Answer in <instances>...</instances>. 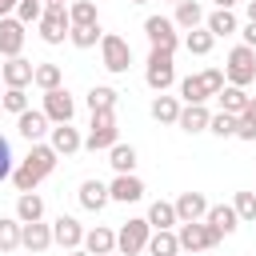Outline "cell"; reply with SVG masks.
Segmentation results:
<instances>
[{"label": "cell", "mask_w": 256, "mask_h": 256, "mask_svg": "<svg viewBox=\"0 0 256 256\" xmlns=\"http://www.w3.org/2000/svg\"><path fill=\"white\" fill-rule=\"evenodd\" d=\"M56 160H60V156H56V148H52V144H44V140H36V144L28 148V156L12 168V176H8V180L16 184V192H36V188H40V180H48V176H52Z\"/></svg>", "instance_id": "1"}, {"label": "cell", "mask_w": 256, "mask_h": 256, "mask_svg": "<svg viewBox=\"0 0 256 256\" xmlns=\"http://www.w3.org/2000/svg\"><path fill=\"white\" fill-rule=\"evenodd\" d=\"M176 240H180V252H208L216 248L224 236L216 228H208L204 220H180L176 224Z\"/></svg>", "instance_id": "2"}, {"label": "cell", "mask_w": 256, "mask_h": 256, "mask_svg": "<svg viewBox=\"0 0 256 256\" xmlns=\"http://www.w3.org/2000/svg\"><path fill=\"white\" fill-rule=\"evenodd\" d=\"M144 84H148L152 92H168V88L176 84V64H172V52H168V48H152V52H148Z\"/></svg>", "instance_id": "3"}, {"label": "cell", "mask_w": 256, "mask_h": 256, "mask_svg": "<svg viewBox=\"0 0 256 256\" xmlns=\"http://www.w3.org/2000/svg\"><path fill=\"white\" fill-rule=\"evenodd\" d=\"M256 80V48L248 44H236L228 52V64H224V84H236V88H248Z\"/></svg>", "instance_id": "4"}, {"label": "cell", "mask_w": 256, "mask_h": 256, "mask_svg": "<svg viewBox=\"0 0 256 256\" xmlns=\"http://www.w3.org/2000/svg\"><path fill=\"white\" fill-rule=\"evenodd\" d=\"M116 140H120L116 112H92V124H88V132H84V148H88V152H108Z\"/></svg>", "instance_id": "5"}, {"label": "cell", "mask_w": 256, "mask_h": 256, "mask_svg": "<svg viewBox=\"0 0 256 256\" xmlns=\"http://www.w3.org/2000/svg\"><path fill=\"white\" fill-rule=\"evenodd\" d=\"M100 60H104V68H108L112 76H124V72L132 68V48H128V40L116 36V32H104V36H100Z\"/></svg>", "instance_id": "6"}, {"label": "cell", "mask_w": 256, "mask_h": 256, "mask_svg": "<svg viewBox=\"0 0 256 256\" xmlns=\"http://www.w3.org/2000/svg\"><path fill=\"white\" fill-rule=\"evenodd\" d=\"M40 40L44 44H64L68 40V28H72V20H68V4H44V16H40Z\"/></svg>", "instance_id": "7"}, {"label": "cell", "mask_w": 256, "mask_h": 256, "mask_svg": "<svg viewBox=\"0 0 256 256\" xmlns=\"http://www.w3.org/2000/svg\"><path fill=\"white\" fill-rule=\"evenodd\" d=\"M148 236H152V224H148L144 216H136V220H128V224L116 232V252H120V256H136V252H144Z\"/></svg>", "instance_id": "8"}, {"label": "cell", "mask_w": 256, "mask_h": 256, "mask_svg": "<svg viewBox=\"0 0 256 256\" xmlns=\"http://www.w3.org/2000/svg\"><path fill=\"white\" fill-rule=\"evenodd\" d=\"M52 124H68L72 116H76V100H72V92L60 84V88H48L44 92V108H40Z\"/></svg>", "instance_id": "9"}, {"label": "cell", "mask_w": 256, "mask_h": 256, "mask_svg": "<svg viewBox=\"0 0 256 256\" xmlns=\"http://www.w3.org/2000/svg\"><path fill=\"white\" fill-rule=\"evenodd\" d=\"M144 36H148L152 48H168V52H176V44H180V32H176V24L168 16H148L144 20Z\"/></svg>", "instance_id": "10"}, {"label": "cell", "mask_w": 256, "mask_h": 256, "mask_svg": "<svg viewBox=\"0 0 256 256\" xmlns=\"http://www.w3.org/2000/svg\"><path fill=\"white\" fill-rule=\"evenodd\" d=\"M48 144L56 148V156H76V152L84 148V136H80V128H72V120H68V124H52V128H48Z\"/></svg>", "instance_id": "11"}, {"label": "cell", "mask_w": 256, "mask_h": 256, "mask_svg": "<svg viewBox=\"0 0 256 256\" xmlns=\"http://www.w3.org/2000/svg\"><path fill=\"white\" fill-rule=\"evenodd\" d=\"M108 196H112L116 204H136V200H144V180H140L136 172H120V176H112Z\"/></svg>", "instance_id": "12"}, {"label": "cell", "mask_w": 256, "mask_h": 256, "mask_svg": "<svg viewBox=\"0 0 256 256\" xmlns=\"http://www.w3.org/2000/svg\"><path fill=\"white\" fill-rule=\"evenodd\" d=\"M32 72H36V64L24 60V56H8V60L0 64V80H4V88H28V84H32Z\"/></svg>", "instance_id": "13"}, {"label": "cell", "mask_w": 256, "mask_h": 256, "mask_svg": "<svg viewBox=\"0 0 256 256\" xmlns=\"http://www.w3.org/2000/svg\"><path fill=\"white\" fill-rule=\"evenodd\" d=\"M48 128H52V120L40 112V108H24L20 116H16V132L28 140V144H36V140H44L48 136Z\"/></svg>", "instance_id": "14"}, {"label": "cell", "mask_w": 256, "mask_h": 256, "mask_svg": "<svg viewBox=\"0 0 256 256\" xmlns=\"http://www.w3.org/2000/svg\"><path fill=\"white\" fill-rule=\"evenodd\" d=\"M52 244H60L64 252L80 248V244H84V228H80V220H76V216H56V220H52Z\"/></svg>", "instance_id": "15"}, {"label": "cell", "mask_w": 256, "mask_h": 256, "mask_svg": "<svg viewBox=\"0 0 256 256\" xmlns=\"http://www.w3.org/2000/svg\"><path fill=\"white\" fill-rule=\"evenodd\" d=\"M24 24L16 20V16H0V56L8 60V56H20V48H24Z\"/></svg>", "instance_id": "16"}, {"label": "cell", "mask_w": 256, "mask_h": 256, "mask_svg": "<svg viewBox=\"0 0 256 256\" xmlns=\"http://www.w3.org/2000/svg\"><path fill=\"white\" fill-rule=\"evenodd\" d=\"M20 248H28V252H48V248H52V224H44V220L20 224Z\"/></svg>", "instance_id": "17"}, {"label": "cell", "mask_w": 256, "mask_h": 256, "mask_svg": "<svg viewBox=\"0 0 256 256\" xmlns=\"http://www.w3.org/2000/svg\"><path fill=\"white\" fill-rule=\"evenodd\" d=\"M208 120H212V112H208L204 104H180L176 128H180V132H188V136H196V132H208Z\"/></svg>", "instance_id": "18"}, {"label": "cell", "mask_w": 256, "mask_h": 256, "mask_svg": "<svg viewBox=\"0 0 256 256\" xmlns=\"http://www.w3.org/2000/svg\"><path fill=\"white\" fill-rule=\"evenodd\" d=\"M172 208H176V220H204L208 216V196L204 192H180L172 200Z\"/></svg>", "instance_id": "19"}, {"label": "cell", "mask_w": 256, "mask_h": 256, "mask_svg": "<svg viewBox=\"0 0 256 256\" xmlns=\"http://www.w3.org/2000/svg\"><path fill=\"white\" fill-rule=\"evenodd\" d=\"M76 196H80V208H84V212H104V208H108V200H112L104 180H84Z\"/></svg>", "instance_id": "20"}, {"label": "cell", "mask_w": 256, "mask_h": 256, "mask_svg": "<svg viewBox=\"0 0 256 256\" xmlns=\"http://www.w3.org/2000/svg\"><path fill=\"white\" fill-rule=\"evenodd\" d=\"M204 224H208V228H216L220 236H232V232L240 228V216H236V208H232V204H208Z\"/></svg>", "instance_id": "21"}, {"label": "cell", "mask_w": 256, "mask_h": 256, "mask_svg": "<svg viewBox=\"0 0 256 256\" xmlns=\"http://www.w3.org/2000/svg\"><path fill=\"white\" fill-rule=\"evenodd\" d=\"M88 256H104V252H116V232L112 228H104V224H96V228H88L84 232V244H80Z\"/></svg>", "instance_id": "22"}, {"label": "cell", "mask_w": 256, "mask_h": 256, "mask_svg": "<svg viewBox=\"0 0 256 256\" xmlns=\"http://www.w3.org/2000/svg\"><path fill=\"white\" fill-rule=\"evenodd\" d=\"M144 252H148V256H176V252H180V240H176L172 228H152Z\"/></svg>", "instance_id": "23"}, {"label": "cell", "mask_w": 256, "mask_h": 256, "mask_svg": "<svg viewBox=\"0 0 256 256\" xmlns=\"http://www.w3.org/2000/svg\"><path fill=\"white\" fill-rule=\"evenodd\" d=\"M204 28L220 40V36H236L240 32V24H236V16H232V8H216V12H208L204 16Z\"/></svg>", "instance_id": "24"}, {"label": "cell", "mask_w": 256, "mask_h": 256, "mask_svg": "<svg viewBox=\"0 0 256 256\" xmlns=\"http://www.w3.org/2000/svg\"><path fill=\"white\" fill-rule=\"evenodd\" d=\"M16 220H20V224L44 220V196H40V192H20V196H16Z\"/></svg>", "instance_id": "25"}, {"label": "cell", "mask_w": 256, "mask_h": 256, "mask_svg": "<svg viewBox=\"0 0 256 256\" xmlns=\"http://www.w3.org/2000/svg\"><path fill=\"white\" fill-rule=\"evenodd\" d=\"M216 100H220V112H228V116H240V112L248 108V88L224 84V88L216 92Z\"/></svg>", "instance_id": "26"}, {"label": "cell", "mask_w": 256, "mask_h": 256, "mask_svg": "<svg viewBox=\"0 0 256 256\" xmlns=\"http://www.w3.org/2000/svg\"><path fill=\"white\" fill-rule=\"evenodd\" d=\"M172 24H176V28H184V32H192V28H200V24H204V8H200L196 0H180V4H176Z\"/></svg>", "instance_id": "27"}, {"label": "cell", "mask_w": 256, "mask_h": 256, "mask_svg": "<svg viewBox=\"0 0 256 256\" xmlns=\"http://www.w3.org/2000/svg\"><path fill=\"white\" fill-rule=\"evenodd\" d=\"M116 100H120V92L108 88V84L88 88V112H116Z\"/></svg>", "instance_id": "28"}, {"label": "cell", "mask_w": 256, "mask_h": 256, "mask_svg": "<svg viewBox=\"0 0 256 256\" xmlns=\"http://www.w3.org/2000/svg\"><path fill=\"white\" fill-rule=\"evenodd\" d=\"M176 116H180V100L168 96V92H156V100H152V120H156V124H176Z\"/></svg>", "instance_id": "29"}, {"label": "cell", "mask_w": 256, "mask_h": 256, "mask_svg": "<svg viewBox=\"0 0 256 256\" xmlns=\"http://www.w3.org/2000/svg\"><path fill=\"white\" fill-rule=\"evenodd\" d=\"M108 164H112V172H116V176H120V172H136V148L116 140V144L108 148Z\"/></svg>", "instance_id": "30"}, {"label": "cell", "mask_w": 256, "mask_h": 256, "mask_svg": "<svg viewBox=\"0 0 256 256\" xmlns=\"http://www.w3.org/2000/svg\"><path fill=\"white\" fill-rule=\"evenodd\" d=\"M144 220H148L152 228H176V224H180V220H176V208H172V200H152Z\"/></svg>", "instance_id": "31"}, {"label": "cell", "mask_w": 256, "mask_h": 256, "mask_svg": "<svg viewBox=\"0 0 256 256\" xmlns=\"http://www.w3.org/2000/svg\"><path fill=\"white\" fill-rule=\"evenodd\" d=\"M32 84H36L40 92H48V88H60V84H64V68H60V64H36V72H32Z\"/></svg>", "instance_id": "32"}, {"label": "cell", "mask_w": 256, "mask_h": 256, "mask_svg": "<svg viewBox=\"0 0 256 256\" xmlns=\"http://www.w3.org/2000/svg\"><path fill=\"white\" fill-rule=\"evenodd\" d=\"M68 20H72V28L100 24V16H96V4H92V0H72V4H68Z\"/></svg>", "instance_id": "33"}, {"label": "cell", "mask_w": 256, "mask_h": 256, "mask_svg": "<svg viewBox=\"0 0 256 256\" xmlns=\"http://www.w3.org/2000/svg\"><path fill=\"white\" fill-rule=\"evenodd\" d=\"M212 44H216V36H212L208 28H192V32H184V48H188L192 56H208Z\"/></svg>", "instance_id": "34"}, {"label": "cell", "mask_w": 256, "mask_h": 256, "mask_svg": "<svg viewBox=\"0 0 256 256\" xmlns=\"http://www.w3.org/2000/svg\"><path fill=\"white\" fill-rule=\"evenodd\" d=\"M180 100H184V104H204V100H208V88H204L200 72H196V76H184V80H180Z\"/></svg>", "instance_id": "35"}, {"label": "cell", "mask_w": 256, "mask_h": 256, "mask_svg": "<svg viewBox=\"0 0 256 256\" xmlns=\"http://www.w3.org/2000/svg\"><path fill=\"white\" fill-rule=\"evenodd\" d=\"M16 248H20V220L0 216V252H16Z\"/></svg>", "instance_id": "36"}, {"label": "cell", "mask_w": 256, "mask_h": 256, "mask_svg": "<svg viewBox=\"0 0 256 256\" xmlns=\"http://www.w3.org/2000/svg\"><path fill=\"white\" fill-rule=\"evenodd\" d=\"M100 24H84V28H68V40L76 44V48H96L100 44Z\"/></svg>", "instance_id": "37"}, {"label": "cell", "mask_w": 256, "mask_h": 256, "mask_svg": "<svg viewBox=\"0 0 256 256\" xmlns=\"http://www.w3.org/2000/svg\"><path fill=\"white\" fill-rule=\"evenodd\" d=\"M24 28L28 24H40V16H44V0H16V12H12Z\"/></svg>", "instance_id": "38"}, {"label": "cell", "mask_w": 256, "mask_h": 256, "mask_svg": "<svg viewBox=\"0 0 256 256\" xmlns=\"http://www.w3.org/2000/svg\"><path fill=\"white\" fill-rule=\"evenodd\" d=\"M208 132H212V136H220V140L236 136V116H228V112H212V120H208Z\"/></svg>", "instance_id": "39"}, {"label": "cell", "mask_w": 256, "mask_h": 256, "mask_svg": "<svg viewBox=\"0 0 256 256\" xmlns=\"http://www.w3.org/2000/svg\"><path fill=\"white\" fill-rule=\"evenodd\" d=\"M0 104H4V112H12V116H20V112L28 108V92H24V88H4V96H0Z\"/></svg>", "instance_id": "40"}, {"label": "cell", "mask_w": 256, "mask_h": 256, "mask_svg": "<svg viewBox=\"0 0 256 256\" xmlns=\"http://www.w3.org/2000/svg\"><path fill=\"white\" fill-rule=\"evenodd\" d=\"M232 208H236V216H240L244 224H252V220H256V192H236Z\"/></svg>", "instance_id": "41"}, {"label": "cell", "mask_w": 256, "mask_h": 256, "mask_svg": "<svg viewBox=\"0 0 256 256\" xmlns=\"http://www.w3.org/2000/svg\"><path fill=\"white\" fill-rule=\"evenodd\" d=\"M200 80H204L208 96H216V92L224 88V68H204V72H200Z\"/></svg>", "instance_id": "42"}, {"label": "cell", "mask_w": 256, "mask_h": 256, "mask_svg": "<svg viewBox=\"0 0 256 256\" xmlns=\"http://www.w3.org/2000/svg\"><path fill=\"white\" fill-rule=\"evenodd\" d=\"M12 160H16V156H12V144H8V136H0V180L12 176V168H16Z\"/></svg>", "instance_id": "43"}, {"label": "cell", "mask_w": 256, "mask_h": 256, "mask_svg": "<svg viewBox=\"0 0 256 256\" xmlns=\"http://www.w3.org/2000/svg\"><path fill=\"white\" fill-rule=\"evenodd\" d=\"M240 44H248V48H256V20H248V24L240 28Z\"/></svg>", "instance_id": "44"}, {"label": "cell", "mask_w": 256, "mask_h": 256, "mask_svg": "<svg viewBox=\"0 0 256 256\" xmlns=\"http://www.w3.org/2000/svg\"><path fill=\"white\" fill-rule=\"evenodd\" d=\"M240 120H248V124H256V96H248V108L240 112Z\"/></svg>", "instance_id": "45"}, {"label": "cell", "mask_w": 256, "mask_h": 256, "mask_svg": "<svg viewBox=\"0 0 256 256\" xmlns=\"http://www.w3.org/2000/svg\"><path fill=\"white\" fill-rule=\"evenodd\" d=\"M16 12V0H0V16H12Z\"/></svg>", "instance_id": "46"}, {"label": "cell", "mask_w": 256, "mask_h": 256, "mask_svg": "<svg viewBox=\"0 0 256 256\" xmlns=\"http://www.w3.org/2000/svg\"><path fill=\"white\" fill-rule=\"evenodd\" d=\"M212 4H216V8H236L240 0H212Z\"/></svg>", "instance_id": "47"}, {"label": "cell", "mask_w": 256, "mask_h": 256, "mask_svg": "<svg viewBox=\"0 0 256 256\" xmlns=\"http://www.w3.org/2000/svg\"><path fill=\"white\" fill-rule=\"evenodd\" d=\"M244 12H248V20H256V0H248V8H244Z\"/></svg>", "instance_id": "48"}, {"label": "cell", "mask_w": 256, "mask_h": 256, "mask_svg": "<svg viewBox=\"0 0 256 256\" xmlns=\"http://www.w3.org/2000/svg\"><path fill=\"white\" fill-rule=\"evenodd\" d=\"M68 256H88V252H84V248H72V252H68Z\"/></svg>", "instance_id": "49"}, {"label": "cell", "mask_w": 256, "mask_h": 256, "mask_svg": "<svg viewBox=\"0 0 256 256\" xmlns=\"http://www.w3.org/2000/svg\"><path fill=\"white\" fill-rule=\"evenodd\" d=\"M44 4H68V0H44Z\"/></svg>", "instance_id": "50"}, {"label": "cell", "mask_w": 256, "mask_h": 256, "mask_svg": "<svg viewBox=\"0 0 256 256\" xmlns=\"http://www.w3.org/2000/svg\"><path fill=\"white\" fill-rule=\"evenodd\" d=\"M128 4H148V0H128Z\"/></svg>", "instance_id": "51"}, {"label": "cell", "mask_w": 256, "mask_h": 256, "mask_svg": "<svg viewBox=\"0 0 256 256\" xmlns=\"http://www.w3.org/2000/svg\"><path fill=\"white\" fill-rule=\"evenodd\" d=\"M176 256H196V252H176Z\"/></svg>", "instance_id": "52"}, {"label": "cell", "mask_w": 256, "mask_h": 256, "mask_svg": "<svg viewBox=\"0 0 256 256\" xmlns=\"http://www.w3.org/2000/svg\"><path fill=\"white\" fill-rule=\"evenodd\" d=\"M104 256H120V252H104Z\"/></svg>", "instance_id": "53"}, {"label": "cell", "mask_w": 256, "mask_h": 256, "mask_svg": "<svg viewBox=\"0 0 256 256\" xmlns=\"http://www.w3.org/2000/svg\"><path fill=\"white\" fill-rule=\"evenodd\" d=\"M0 116H4V104H0Z\"/></svg>", "instance_id": "54"}, {"label": "cell", "mask_w": 256, "mask_h": 256, "mask_svg": "<svg viewBox=\"0 0 256 256\" xmlns=\"http://www.w3.org/2000/svg\"><path fill=\"white\" fill-rule=\"evenodd\" d=\"M172 4H180V0H172Z\"/></svg>", "instance_id": "55"}, {"label": "cell", "mask_w": 256, "mask_h": 256, "mask_svg": "<svg viewBox=\"0 0 256 256\" xmlns=\"http://www.w3.org/2000/svg\"><path fill=\"white\" fill-rule=\"evenodd\" d=\"M0 84H4V80H0Z\"/></svg>", "instance_id": "56"}]
</instances>
